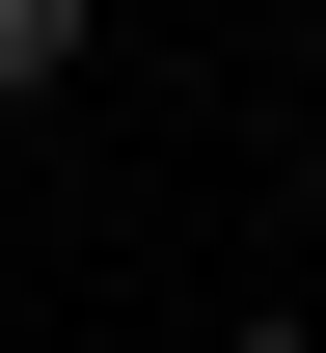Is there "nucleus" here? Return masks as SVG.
Wrapping results in <instances>:
<instances>
[{
  "label": "nucleus",
  "instance_id": "nucleus-1",
  "mask_svg": "<svg viewBox=\"0 0 326 353\" xmlns=\"http://www.w3.org/2000/svg\"><path fill=\"white\" fill-rule=\"evenodd\" d=\"M82 82V0H0V109H54Z\"/></svg>",
  "mask_w": 326,
  "mask_h": 353
},
{
  "label": "nucleus",
  "instance_id": "nucleus-2",
  "mask_svg": "<svg viewBox=\"0 0 326 353\" xmlns=\"http://www.w3.org/2000/svg\"><path fill=\"white\" fill-rule=\"evenodd\" d=\"M218 353H299V326H218Z\"/></svg>",
  "mask_w": 326,
  "mask_h": 353
},
{
  "label": "nucleus",
  "instance_id": "nucleus-3",
  "mask_svg": "<svg viewBox=\"0 0 326 353\" xmlns=\"http://www.w3.org/2000/svg\"><path fill=\"white\" fill-rule=\"evenodd\" d=\"M299 245H326V190H299Z\"/></svg>",
  "mask_w": 326,
  "mask_h": 353
}]
</instances>
